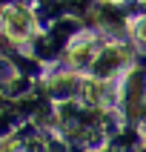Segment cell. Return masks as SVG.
<instances>
[{
    "label": "cell",
    "mask_w": 146,
    "mask_h": 152,
    "mask_svg": "<svg viewBox=\"0 0 146 152\" xmlns=\"http://www.w3.org/2000/svg\"><path fill=\"white\" fill-rule=\"evenodd\" d=\"M118 60H120V52H118V49H109L103 58L94 60V72H97V75H109L112 69L118 66Z\"/></svg>",
    "instance_id": "2"
},
{
    "label": "cell",
    "mask_w": 146,
    "mask_h": 152,
    "mask_svg": "<svg viewBox=\"0 0 146 152\" xmlns=\"http://www.w3.org/2000/svg\"><path fill=\"white\" fill-rule=\"evenodd\" d=\"M29 29H32V20H29L26 12H20V9H6V32L12 34V37H26Z\"/></svg>",
    "instance_id": "1"
},
{
    "label": "cell",
    "mask_w": 146,
    "mask_h": 152,
    "mask_svg": "<svg viewBox=\"0 0 146 152\" xmlns=\"http://www.w3.org/2000/svg\"><path fill=\"white\" fill-rule=\"evenodd\" d=\"M137 34H140V37H146V17H143V23L137 26Z\"/></svg>",
    "instance_id": "3"
}]
</instances>
